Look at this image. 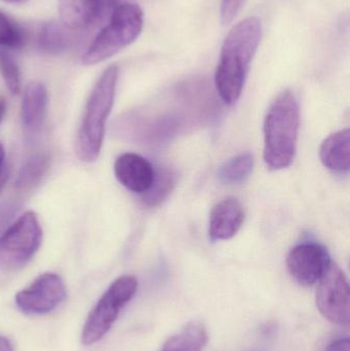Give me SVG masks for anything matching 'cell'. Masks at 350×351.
Returning <instances> with one entry per match:
<instances>
[{
    "mask_svg": "<svg viewBox=\"0 0 350 351\" xmlns=\"http://www.w3.org/2000/svg\"><path fill=\"white\" fill-rule=\"evenodd\" d=\"M262 33L261 21L249 16L234 25L226 36L215 72L216 90L226 104L240 99Z\"/></svg>",
    "mask_w": 350,
    "mask_h": 351,
    "instance_id": "1",
    "label": "cell"
},
{
    "mask_svg": "<svg viewBox=\"0 0 350 351\" xmlns=\"http://www.w3.org/2000/svg\"><path fill=\"white\" fill-rule=\"evenodd\" d=\"M300 114L297 99L291 90H285L275 99L263 125V158L271 170L291 166L297 149Z\"/></svg>",
    "mask_w": 350,
    "mask_h": 351,
    "instance_id": "2",
    "label": "cell"
},
{
    "mask_svg": "<svg viewBox=\"0 0 350 351\" xmlns=\"http://www.w3.org/2000/svg\"><path fill=\"white\" fill-rule=\"evenodd\" d=\"M118 75V67L109 66L88 97L75 141L76 154L82 162H95L100 156L107 119L114 104Z\"/></svg>",
    "mask_w": 350,
    "mask_h": 351,
    "instance_id": "3",
    "label": "cell"
},
{
    "mask_svg": "<svg viewBox=\"0 0 350 351\" xmlns=\"http://www.w3.org/2000/svg\"><path fill=\"white\" fill-rule=\"evenodd\" d=\"M108 21L82 56L84 65H96L132 45L143 29V10L138 4L125 2L115 8Z\"/></svg>",
    "mask_w": 350,
    "mask_h": 351,
    "instance_id": "4",
    "label": "cell"
},
{
    "mask_svg": "<svg viewBox=\"0 0 350 351\" xmlns=\"http://www.w3.org/2000/svg\"><path fill=\"white\" fill-rule=\"evenodd\" d=\"M138 290V280L123 276L115 280L97 303L86 319L82 334L84 346L100 341L112 327L121 309L132 300Z\"/></svg>",
    "mask_w": 350,
    "mask_h": 351,
    "instance_id": "5",
    "label": "cell"
},
{
    "mask_svg": "<svg viewBox=\"0 0 350 351\" xmlns=\"http://www.w3.org/2000/svg\"><path fill=\"white\" fill-rule=\"evenodd\" d=\"M42 241V229L36 214L24 213L0 237V266L18 268L28 263Z\"/></svg>",
    "mask_w": 350,
    "mask_h": 351,
    "instance_id": "6",
    "label": "cell"
},
{
    "mask_svg": "<svg viewBox=\"0 0 350 351\" xmlns=\"http://www.w3.org/2000/svg\"><path fill=\"white\" fill-rule=\"evenodd\" d=\"M316 306L325 319L340 326L350 323V291L345 272L333 263L318 280Z\"/></svg>",
    "mask_w": 350,
    "mask_h": 351,
    "instance_id": "7",
    "label": "cell"
},
{
    "mask_svg": "<svg viewBox=\"0 0 350 351\" xmlns=\"http://www.w3.org/2000/svg\"><path fill=\"white\" fill-rule=\"evenodd\" d=\"M66 297L61 276L53 272L41 274L30 286L16 295V306L26 315H45L53 311Z\"/></svg>",
    "mask_w": 350,
    "mask_h": 351,
    "instance_id": "8",
    "label": "cell"
},
{
    "mask_svg": "<svg viewBox=\"0 0 350 351\" xmlns=\"http://www.w3.org/2000/svg\"><path fill=\"white\" fill-rule=\"evenodd\" d=\"M328 250L314 241L299 243L290 251L287 267L292 278L304 287L314 286L330 267Z\"/></svg>",
    "mask_w": 350,
    "mask_h": 351,
    "instance_id": "9",
    "label": "cell"
},
{
    "mask_svg": "<svg viewBox=\"0 0 350 351\" xmlns=\"http://www.w3.org/2000/svg\"><path fill=\"white\" fill-rule=\"evenodd\" d=\"M114 174L129 191L143 194L149 190L155 177L153 166L143 156L123 154L115 160Z\"/></svg>",
    "mask_w": 350,
    "mask_h": 351,
    "instance_id": "10",
    "label": "cell"
},
{
    "mask_svg": "<svg viewBox=\"0 0 350 351\" xmlns=\"http://www.w3.org/2000/svg\"><path fill=\"white\" fill-rule=\"evenodd\" d=\"M245 208L240 200L227 197L218 202L210 215L209 235L212 241L232 239L244 224Z\"/></svg>",
    "mask_w": 350,
    "mask_h": 351,
    "instance_id": "11",
    "label": "cell"
},
{
    "mask_svg": "<svg viewBox=\"0 0 350 351\" xmlns=\"http://www.w3.org/2000/svg\"><path fill=\"white\" fill-rule=\"evenodd\" d=\"M49 93L40 82H32L25 88L21 107L23 127L28 132L40 129L47 117Z\"/></svg>",
    "mask_w": 350,
    "mask_h": 351,
    "instance_id": "12",
    "label": "cell"
},
{
    "mask_svg": "<svg viewBox=\"0 0 350 351\" xmlns=\"http://www.w3.org/2000/svg\"><path fill=\"white\" fill-rule=\"evenodd\" d=\"M320 158L332 172L347 174L350 168V131L342 130L329 136L322 143Z\"/></svg>",
    "mask_w": 350,
    "mask_h": 351,
    "instance_id": "13",
    "label": "cell"
},
{
    "mask_svg": "<svg viewBox=\"0 0 350 351\" xmlns=\"http://www.w3.org/2000/svg\"><path fill=\"white\" fill-rule=\"evenodd\" d=\"M208 339L205 325L201 322L192 321L168 338L160 351H203Z\"/></svg>",
    "mask_w": 350,
    "mask_h": 351,
    "instance_id": "14",
    "label": "cell"
},
{
    "mask_svg": "<svg viewBox=\"0 0 350 351\" xmlns=\"http://www.w3.org/2000/svg\"><path fill=\"white\" fill-rule=\"evenodd\" d=\"M71 29L63 23L49 22L41 26L37 37L38 49L45 55L59 56L72 45Z\"/></svg>",
    "mask_w": 350,
    "mask_h": 351,
    "instance_id": "15",
    "label": "cell"
},
{
    "mask_svg": "<svg viewBox=\"0 0 350 351\" xmlns=\"http://www.w3.org/2000/svg\"><path fill=\"white\" fill-rule=\"evenodd\" d=\"M51 156L37 154L29 158L18 171L14 186L18 190H30L37 185L51 168Z\"/></svg>",
    "mask_w": 350,
    "mask_h": 351,
    "instance_id": "16",
    "label": "cell"
},
{
    "mask_svg": "<svg viewBox=\"0 0 350 351\" xmlns=\"http://www.w3.org/2000/svg\"><path fill=\"white\" fill-rule=\"evenodd\" d=\"M254 168V158L249 152L230 158L220 167V180L225 184H238L248 179Z\"/></svg>",
    "mask_w": 350,
    "mask_h": 351,
    "instance_id": "17",
    "label": "cell"
},
{
    "mask_svg": "<svg viewBox=\"0 0 350 351\" xmlns=\"http://www.w3.org/2000/svg\"><path fill=\"white\" fill-rule=\"evenodd\" d=\"M92 0H59L62 23L71 30L88 26Z\"/></svg>",
    "mask_w": 350,
    "mask_h": 351,
    "instance_id": "18",
    "label": "cell"
},
{
    "mask_svg": "<svg viewBox=\"0 0 350 351\" xmlns=\"http://www.w3.org/2000/svg\"><path fill=\"white\" fill-rule=\"evenodd\" d=\"M177 175L168 169H162L155 172L153 183L147 192L141 194L144 204L148 206H155L164 202L173 188L176 185Z\"/></svg>",
    "mask_w": 350,
    "mask_h": 351,
    "instance_id": "19",
    "label": "cell"
},
{
    "mask_svg": "<svg viewBox=\"0 0 350 351\" xmlns=\"http://www.w3.org/2000/svg\"><path fill=\"white\" fill-rule=\"evenodd\" d=\"M26 43L24 30L0 10V49H21Z\"/></svg>",
    "mask_w": 350,
    "mask_h": 351,
    "instance_id": "20",
    "label": "cell"
},
{
    "mask_svg": "<svg viewBox=\"0 0 350 351\" xmlns=\"http://www.w3.org/2000/svg\"><path fill=\"white\" fill-rule=\"evenodd\" d=\"M0 73L8 90L18 95L22 90V76L14 58L6 49H0Z\"/></svg>",
    "mask_w": 350,
    "mask_h": 351,
    "instance_id": "21",
    "label": "cell"
},
{
    "mask_svg": "<svg viewBox=\"0 0 350 351\" xmlns=\"http://www.w3.org/2000/svg\"><path fill=\"white\" fill-rule=\"evenodd\" d=\"M119 4V0H92L86 27L99 25L107 19L109 20Z\"/></svg>",
    "mask_w": 350,
    "mask_h": 351,
    "instance_id": "22",
    "label": "cell"
},
{
    "mask_svg": "<svg viewBox=\"0 0 350 351\" xmlns=\"http://www.w3.org/2000/svg\"><path fill=\"white\" fill-rule=\"evenodd\" d=\"M247 0H222L220 14L223 24H229L234 20Z\"/></svg>",
    "mask_w": 350,
    "mask_h": 351,
    "instance_id": "23",
    "label": "cell"
},
{
    "mask_svg": "<svg viewBox=\"0 0 350 351\" xmlns=\"http://www.w3.org/2000/svg\"><path fill=\"white\" fill-rule=\"evenodd\" d=\"M325 351H350V340L349 337L338 338L331 342Z\"/></svg>",
    "mask_w": 350,
    "mask_h": 351,
    "instance_id": "24",
    "label": "cell"
},
{
    "mask_svg": "<svg viewBox=\"0 0 350 351\" xmlns=\"http://www.w3.org/2000/svg\"><path fill=\"white\" fill-rule=\"evenodd\" d=\"M8 176H10V172H8V169L4 167L2 172L0 173V194H1L2 190L5 187L6 182H8Z\"/></svg>",
    "mask_w": 350,
    "mask_h": 351,
    "instance_id": "25",
    "label": "cell"
},
{
    "mask_svg": "<svg viewBox=\"0 0 350 351\" xmlns=\"http://www.w3.org/2000/svg\"><path fill=\"white\" fill-rule=\"evenodd\" d=\"M0 351H14L10 340L4 336H0Z\"/></svg>",
    "mask_w": 350,
    "mask_h": 351,
    "instance_id": "26",
    "label": "cell"
},
{
    "mask_svg": "<svg viewBox=\"0 0 350 351\" xmlns=\"http://www.w3.org/2000/svg\"><path fill=\"white\" fill-rule=\"evenodd\" d=\"M6 112V100L1 94H0V123L3 119L4 114Z\"/></svg>",
    "mask_w": 350,
    "mask_h": 351,
    "instance_id": "27",
    "label": "cell"
},
{
    "mask_svg": "<svg viewBox=\"0 0 350 351\" xmlns=\"http://www.w3.org/2000/svg\"><path fill=\"white\" fill-rule=\"evenodd\" d=\"M4 158H5V152H4L3 145L0 143V173H1L2 170L4 169Z\"/></svg>",
    "mask_w": 350,
    "mask_h": 351,
    "instance_id": "28",
    "label": "cell"
},
{
    "mask_svg": "<svg viewBox=\"0 0 350 351\" xmlns=\"http://www.w3.org/2000/svg\"><path fill=\"white\" fill-rule=\"evenodd\" d=\"M3 1L8 2V3H18V2L22 1V0H3Z\"/></svg>",
    "mask_w": 350,
    "mask_h": 351,
    "instance_id": "29",
    "label": "cell"
}]
</instances>
